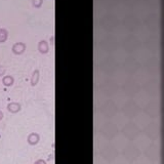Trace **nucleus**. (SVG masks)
Here are the masks:
<instances>
[{"label":"nucleus","instance_id":"4","mask_svg":"<svg viewBox=\"0 0 164 164\" xmlns=\"http://www.w3.org/2000/svg\"><path fill=\"white\" fill-rule=\"evenodd\" d=\"M2 82H3V84L5 85V86H10V85H13V78L11 77V76L7 75L3 78Z\"/></svg>","mask_w":164,"mask_h":164},{"label":"nucleus","instance_id":"1","mask_svg":"<svg viewBox=\"0 0 164 164\" xmlns=\"http://www.w3.org/2000/svg\"><path fill=\"white\" fill-rule=\"evenodd\" d=\"M25 48H26V46H25L24 43L18 42V43H15V44L13 45V51L15 52V54H21L22 52H24Z\"/></svg>","mask_w":164,"mask_h":164},{"label":"nucleus","instance_id":"8","mask_svg":"<svg viewBox=\"0 0 164 164\" xmlns=\"http://www.w3.org/2000/svg\"><path fill=\"white\" fill-rule=\"evenodd\" d=\"M35 164H46V163H45V161H43V160H38V161H36Z\"/></svg>","mask_w":164,"mask_h":164},{"label":"nucleus","instance_id":"9","mask_svg":"<svg viewBox=\"0 0 164 164\" xmlns=\"http://www.w3.org/2000/svg\"><path fill=\"white\" fill-rule=\"evenodd\" d=\"M2 118H3V113H2L1 111H0V120H1Z\"/></svg>","mask_w":164,"mask_h":164},{"label":"nucleus","instance_id":"2","mask_svg":"<svg viewBox=\"0 0 164 164\" xmlns=\"http://www.w3.org/2000/svg\"><path fill=\"white\" fill-rule=\"evenodd\" d=\"M7 110L11 113H17L21 110V106L18 103H10L7 106Z\"/></svg>","mask_w":164,"mask_h":164},{"label":"nucleus","instance_id":"6","mask_svg":"<svg viewBox=\"0 0 164 164\" xmlns=\"http://www.w3.org/2000/svg\"><path fill=\"white\" fill-rule=\"evenodd\" d=\"M38 76H39L38 71H35V73H34L33 77H32V85H35L36 83H37V80H38Z\"/></svg>","mask_w":164,"mask_h":164},{"label":"nucleus","instance_id":"5","mask_svg":"<svg viewBox=\"0 0 164 164\" xmlns=\"http://www.w3.org/2000/svg\"><path fill=\"white\" fill-rule=\"evenodd\" d=\"M7 39V31L5 29H0V42H4Z\"/></svg>","mask_w":164,"mask_h":164},{"label":"nucleus","instance_id":"3","mask_svg":"<svg viewBox=\"0 0 164 164\" xmlns=\"http://www.w3.org/2000/svg\"><path fill=\"white\" fill-rule=\"evenodd\" d=\"M39 140V135L37 133H31V135L28 137V142L30 145H36Z\"/></svg>","mask_w":164,"mask_h":164},{"label":"nucleus","instance_id":"7","mask_svg":"<svg viewBox=\"0 0 164 164\" xmlns=\"http://www.w3.org/2000/svg\"><path fill=\"white\" fill-rule=\"evenodd\" d=\"M4 73H5V69H4L3 67L0 66V76H2Z\"/></svg>","mask_w":164,"mask_h":164}]
</instances>
